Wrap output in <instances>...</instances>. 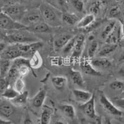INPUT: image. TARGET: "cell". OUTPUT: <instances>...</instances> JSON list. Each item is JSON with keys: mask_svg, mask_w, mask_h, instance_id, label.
<instances>
[{"mask_svg": "<svg viewBox=\"0 0 124 124\" xmlns=\"http://www.w3.org/2000/svg\"><path fill=\"white\" fill-rule=\"evenodd\" d=\"M51 81L54 87L56 90L63 91L67 85L68 79L65 76H56L52 78Z\"/></svg>", "mask_w": 124, "mask_h": 124, "instance_id": "cell-26", "label": "cell"}, {"mask_svg": "<svg viewBox=\"0 0 124 124\" xmlns=\"http://www.w3.org/2000/svg\"><path fill=\"white\" fill-rule=\"evenodd\" d=\"M27 29L34 34L35 33L44 34V33L51 32L52 27L50 26L48 24H46L45 21H43L27 27Z\"/></svg>", "mask_w": 124, "mask_h": 124, "instance_id": "cell-19", "label": "cell"}, {"mask_svg": "<svg viewBox=\"0 0 124 124\" xmlns=\"http://www.w3.org/2000/svg\"><path fill=\"white\" fill-rule=\"evenodd\" d=\"M122 37V34L121 31V25L119 21H118L114 29L112 31V32L108 35V37L106 39L105 41L107 44L118 45Z\"/></svg>", "mask_w": 124, "mask_h": 124, "instance_id": "cell-16", "label": "cell"}, {"mask_svg": "<svg viewBox=\"0 0 124 124\" xmlns=\"http://www.w3.org/2000/svg\"><path fill=\"white\" fill-rule=\"evenodd\" d=\"M11 85L6 78H1V80H0V93L1 94H2Z\"/></svg>", "mask_w": 124, "mask_h": 124, "instance_id": "cell-39", "label": "cell"}, {"mask_svg": "<svg viewBox=\"0 0 124 124\" xmlns=\"http://www.w3.org/2000/svg\"><path fill=\"white\" fill-rule=\"evenodd\" d=\"M19 58H22V53L17 44H10L1 52V59L13 61Z\"/></svg>", "mask_w": 124, "mask_h": 124, "instance_id": "cell-9", "label": "cell"}, {"mask_svg": "<svg viewBox=\"0 0 124 124\" xmlns=\"http://www.w3.org/2000/svg\"><path fill=\"white\" fill-rule=\"evenodd\" d=\"M18 3H21V0H0L1 8Z\"/></svg>", "mask_w": 124, "mask_h": 124, "instance_id": "cell-40", "label": "cell"}, {"mask_svg": "<svg viewBox=\"0 0 124 124\" xmlns=\"http://www.w3.org/2000/svg\"><path fill=\"white\" fill-rule=\"evenodd\" d=\"M86 0H69L70 5L77 13H84L86 9Z\"/></svg>", "mask_w": 124, "mask_h": 124, "instance_id": "cell-30", "label": "cell"}, {"mask_svg": "<svg viewBox=\"0 0 124 124\" xmlns=\"http://www.w3.org/2000/svg\"><path fill=\"white\" fill-rule=\"evenodd\" d=\"M73 37L70 34H61L56 36L54 40V48L55 51L62 50L68 41Z\"/></svg>", "mask_w": 124, "mask_h": 124, "instance_id": "cell-17", "label": "cell"}, {"mask_svg": "<svg viewBox=\"0 0 124 124\" xmlns=\"http://www.w3.org/2000/svg\"><path fill=\"white\" fill-rule=\"evenodd\" d=\"M43 21L44 20L40 10L39 8H35L27 9L21 23L27 27Z\"/></svg>", "mask_w": 124, "mask_h": 124, "instance_id": "cell-6", "label": "cell"}, {"mask_svg": "<svg viewBox=\"0 0 124 124\" xmlns=\"http://www.w3.org/2000/svg\"><path fill=\"white\" fill-rule=\"evenodd\" d=\"M115 1H116L118 2V3H120V2L124 1V0H115Z\"/></svg>", "mask_w": 124, "mask_h": 124, "instance_id": "cell-50", "label": "cell"}, {"mask_svg": "<svg viewBox=\"0 0 124 124\" xmlns=\"http://www.w3.org/2000/svg\"><path fill=\"white\" fill-rule=\"evenodd\" d=\"M52 6L58 9L62 13L70 11V5L69 0H44Z\"/></svg>", "mask_w": 124, "mask_h": 124, "instance_id": "cell-23", "label": "cell"}, {"mask_svg": "<svg viewBox=\"0 0 124 124\" xmlns=\"http://www.w3.org/2000/svg\"></svg>", "mask_w": 124, "mask_h": 124, "instance_id": "cell-54", "label": "cell"}, {"mask_svg": "<svg viewBox=\"0 0 124 124\" xmlns=\"http://www.w3.org/2000/svg\"><path fill=\"white\" fill-rule=\"evenodd\" d=\"M88 1L90 2L87 7L88 13L93 14L96 17L99 16L107 6V0H93Z\"/></svg>", "mask_w": 124, "mask_h": 124, "instance_id": "cell-12", "label": "cell"}, {"mask_svg": "<svg viewBox=\"0 0 124 124\" xmlns=\"http://www.w3.org/2000/svg\"><path fill=\"white\" fill-rule=\"evenodd\" d=\"M118 63L120 64H122L124 63V48L122 52L120 53L119 57H118Z\"/></svg>", "mask_w": 124, "mask_h": 124, "instance_id": "cell-43", "label": "cell"}, {"mask_svg": "<svg viewBox=\"0 0 124 124\" xmlns=\"http://www.w3.org/2000/svg\"><path fill=\"white\" fill-rule=\"evenodd\" d=\"M12 63L11 60L1 59L0 61V76L1 78H6L11 68Z\"/></svg>", "mask_w": 124, "mask_h": 124, "instance_id": "cell-31", "label": "cell"}, {"mask_svg": "<svg viewBox=\"0 0 124 124\" xmlns=\"http://www.w3.org/2000/svg\"><path fill=\"white\" fill-rule=\"evenodd\" d=\"M44 0H21V3L24 4L27 9L39 8Z\"/></svg>", "mask_w": 124, "mask_h": 124, "instance_id": "cell-35", "label": "cell"}, {"mask_svg": "<svg viewBox=\"0 0 124 124\" xmlns=\"http://www.w3.org/2000/svg\"><path fill=\"white\" fill-rule=\"evenodd\" d=\"M117 22L118 21L116 19H109L108 23H107V24L105 25L101 34V37L103 39L106 40V39L108 37V35L112 32V31H113L117 24Z\"/></svg>", "mask_w": 124, "mask_h": 124, "instance_id": "cell-29", "label": "cell"}, {"mask_svg": "<svg viewBox=\"0 0 124 124\" xmlns=\"http://www.w3.org/2000/svg\"><path fill=\"white\" fill-rule=\"evenodd\" d=\"M58 108L62 115L70 121L75 122L76 120V112L74 106L70 104H60Z\"/></svg>", "mask_w": 124, "mask_h": 124, "instance_id": "cell-13", "label": "cell"}, {"mask_svg": "<svg viewBox=\"0 0 124 124\" xmlns=\"http://www.w3.org/2000/svg\"><path fill=\"white\" fill-rule=\"evenodd\" d=\"M76 37H77V35L73 36L68 41V42L66 44V45L64 46V48L62 49L63 53L64 54L68 55L69 54H71L72 51H73L74 48V46H75V43H76Z\"/></svg>", "mask_w": 124, "mask_h": 124, "instance_id": "cell-36", "label": "cell"}, {"mask_svg": "<svg viewBox=\"0 0 124 124\" xmlns=\"http://www.w3.org/2000/svg\"><path fill=\"white\" fill-rule=\"evenodd\" d=\"M122 13L120 8V6L117 2V3L113 4L109 6L107 9V16L109 19H116L121 17Z\"/></svg>", "mask_w": 124, "mask_h": 124, "instance_id": "cell-24", "label": "cell"}, {"mask_svg": "<svg viewBox=\"0 0 124 124\" xmlns=\"http://www.w3.org/2000/svg\"><path fill=\"white\" fill-rule=\"evenodd\" d=\"M98 48H99V44L97 41L95 40L94 39L92 40L87 48V58L89 60L95 58V55L98 52Z\"/></svg>", "mask_w": 124, "mask_h": 124, "instance_id": "cell-32", "label": "cell"}, {"mask_svg": "<svg viewBox=\"0 0 124 124\" xmlns=\"http://www.w3.org/2000/svg\"><path fill=\"white\" fill-rule=\"evenodd\" d=\"M112 101L114 102L115 105L119 108L124 109V97H119V98H115Z\"/></svg>", "mask_w": 124, "mask_h": 124, "instance_id": "cell-41", "label": "cell"}, {"mask_svg": "<svg viewBox=\"0 0 124 124\" xmlns=\"http://www.w3.org/2000/svg\"><path fill=\"white\" fill-rule=\"evenodd\" d=\"M79 66L82 72L86 75L92 76H101L102 75L100 71L97 70L92 65L90 60L88 58L81 60Z\"/></svg>", "mask_w": 124, "mask_h": 124, "instance_id": "cell-11", "label": "cell"}, {"mask_svg": "<svg viewBox=\"0 0 124 124\" xmlns=\"http://www.w3.org/2000/svg\"><path fill=\"white\" fill-rule=\"evenodd\" d=\"M0 27L3 31H6L27 29V27L21 23L16 21L1 11L0 14Z\"/></svg>", "mask_w": 124, "mask_h": 124, "instance_id": "cell-5", "label": "cell"}, {"mask_svg": "<svg viewBox=\"0 0 124 124\" xmlns=\"http://www.w3.org/2000/svg\"><path fill=\"white\" fill-rule=\"evenodd\" d=\"M118 45H119V46H120V47L124 48V36H123V37H122L121 40H120V42H119Z\"/></svg>", "mask_w": 124, "mask_h": 124, "instance_id": "cell-47", "label": "cell"}, {"mask_svg": "<svg viewBox=\"0 0 124 124\" xmlns=\"http://www.w3.org/2000/svg\"><path fill=\"white\" fill-rule=\"evenodd\" d=\"M121 25V31H122V37L124 36V19H120L118 20Z\"/></svg>", "mask_w": 124, "mask_h": 124, "instance_id": "cell-46", "label": "cell"}, {"mask_svg": "<svg viewBox=\"0 0 124 124\" xmlns=\"http://www.w3.org/2000/svg\"><path fill=\"white\" fill-rule=\"evenodd\" d=\"M118 45L117 44H107L101 46V48L98 50L97 55L99 57H106L107 55H110L113 53L117 48Z\"/></svg>", "mask_w": 124, "mask_h": 124, "instance_id": "cell-27", "label": "cell"}, {"mask_svg": "<svg viewBox=\"0 0 124 124\" xmlns=\"http://www.w3.org/2000/svg\"><path fill=\"white\" fill-rule=\"evenodd\" d=\"M51 124H68V123L64 120L57 119V120H55V121L53 122L52 123H51Z\"/></svg>", "mask_w": 124, "mask_h": 124, "instance_id": "cell-44", "label": "cell"}, {"mask_svg": "<svg viewBox=\"0 0 124 124\" xmlns=\"http://www.w3.org/2000/svg\"><path fill=\"white\" fill-rule=\"evenodd\" d=\"M106 124H112L111 122V120H110V118H106Z\"/></svg>", "mask_w": 124, "mask_h": 124, "instance_id": "cell-49", "label": "cell"}, {"mask_svg": "<svg viewBox=\"0 0 124 124\" xmlns=\"http://www.w3.org/2000/svg\"><path fill=\"white\" fill-rule=\"evenodd\" d=\"M3 31H4V32H1V40L7 44H31L40 41L39 39L35 34L29 31L27 29Z\"/></svg>", "mask_w": 124, "mask_h": 124, "instance_id": "cell-1", "label": "cell"}, {"mask_svg": "<svg viewBox=\"0 0 124 124\" xmlns=\"http://www.w3.org/2000/svg\"><path fill=\"white\" fill-rule=\"evenodd\" d=\"M95 102V94L94 93L90 100L84 104H81L79 105V108L85 117L96 122L99 116H97L96 114Z\"/></svg>", "mask_w": 124, "mask_h": 124, "instance_id": "cell-7", "label": "cell"}, {"mask_svg": "<svg viewBox=\"0 0 124 124\" xmlns=\"http://www.w3.org/2000/svg\"><path fill=\"white\" fill-rule=\"evenodd\" d=\"M13 87L19 93H21L25 91V84L23 77L17 78L13 84Z\"/></svg>", "mask_w": 124, "mask_h": 124, "instance_id": "cell-38", "label": "cell"}, {"mask_svg": "<svg viewBox=\"0 0 124 124\" xmlns=\"http://www.w3.org/2000/svg\"><path fill=\"white\" fill-rule=\"evenodd\" d=\"M70 76L74 85L80 87V89H85L86 87V83L80 71L71 69L70 71Z\"/></svg>", "mask_w": 124, "mask_h": 124, "instance_id": "cell-20", "label": "cell"}, {"mask_svg": "<svg viewBox=\"0 0 124 124\" xmlns=\"http://www.w3.org/2000/svg\"><path fill=\"white\" fill-rule=\"evenodd\" d=\"M40 117L37 120V124H51L54 109L50 106L44 105L41 108Z\"/></svg>", "mask_w": 124, "mask_h": 124, "instance_id": "cell-14", "label": "cell"}, {"mask_svg": "<svg viewBox=\"0 0 124 124\" xmlns=\"http://www.w3.org/2000/svg\"><path fill=\"white\" fill-rule=\"evenodd\" d=\"M16 112V106L10 101L7 99H1L0 102V116L1 120L9 121L10 117H11Z\"/></svg>", "mask_w": 124, "mask_h": 124, "instance_id": "cell-8", "label": "cell"}, {"mask_svg": "<svg viewBox=\"0 0 124 124\" xmlns=\"http://www.w3.org/2000/svg\"><path fill=\"white\" fill-rule=\"evenodd\" d=\"M19 94V93L14 89L13 86H10L2 94H1V96L3 99L11 101L13 99H14L16 97H17Z\"/></svg>", "mask_w": 124, "mask_h": 124, "instance_id": "cell-33", "label": "cell"}, {"mask_svg": "<svg viewBox=\"0 0 124 124\" xmlns=\"http://www.w3.org/2000/svg\"><path fill=\"white\" fill-rule=\"evenodd\" d=\"M30 65L34 70V69H38L40 68L42 65V58L38 52L34 54L29 59Z\"/></svg>", "mask_w": 124, "mask_h": 124, "instance_id": "cell-34", "label": "cell"}, {"mask_svg": "<svg viewBox=\"0 0 124 124\" xmlns=\"http://www.w3.org/2000/svg\"><path fill=\"white\" fill-rule=\"evenodd\" d=\"M118 74L122 77H124V63L121 65L120 68H119L118 70Z\"/></svg>", "mask_w": 124, "mask_h": 124, "instance_id": "cell-45", "label": "cell"}, {"mask_svg": "<svg viewBox=\"0 0 124 124\" xmlns=\"http://www.w3.org/2000/svg\"><path fill=\"white\" fill-rule=\"evenodd\" d=\"M1 12L13 19L15 20L16 21L21 23L27 11V9L24 4L18 3L1 8Z\"/></svg>", "mask_w": 124, "mask_h": 124, "instance_id": "cell-3", "label": "cell"}, {"mask_svg": "<svg viewBox=\"0 0 124 124\" xmlns=\"http://www.w3.org/2000/svg\"><path fill=\"white\" fill-rule=\"evenodd\" d=\"M79 20V16L75 12L70 11L62 14V22L66 25H76Z\"/></svg>", "mask_w": 124, "mask_h": 124, "instance_id": "cell-22", "label": "cell"}, {"mask_svg": "<svg viewBox=\"0 0 124 124\" xmlns=\"http://www.w3.org/2000/svg\"><path fill=\"white\" fill-rule=\"evenodd\" d=\"M73 94L76 101L81 104L90 100L94 93H91L83 89H75L73 90Z\"/></svg>", "mask_w": 124, "mask_h": 124, "instance_id": "cell-18", "label": "cell"}, {"mask_svg": "<svg viewBox=\"0 0 124 124\" xmlns=\"http://www.w3.org/2000/svg\"><path fill=\"white\" fill-rule=\"evenodd\" d=\"M29 97V92L27 91H24L21 93H19L17 97H16L13 100L10 101L13 104L16 106L22 107L25 106L27 102Z\"/></svg>", "mask_w": 124, "mask_h": 124, "instance_id": "cell-28", "label": "cell"}, {"mask_svg": "<svg viewBox=\"0 0 124 124\" xmlns=\"http://www.w3.org/2000/svg\"><path fill=\"white\" fill-rule=\"evenodd\" d=\"M99 102L103 110L107 114L118 118H122L124 116V113L117 107L112 101L108 99L102 92L99 94Z\"/></svg>", "mask_w": 124, "mask_h": 124, "instance_id": "cell-4", "label": "cell"}, {"mask_svg": "<svg viewBox=\"0 0 124 124\" xmlns=\"http://www.w3.org/2000/svg\"><path fill=\"white\" fill-rule=\"evenodd\" d=\"M23 124H34V121H33V120L31 118L28 111H26V112H25Z\"/></svg>", "mask_w": 124, "mask_h": 124, "instance_id": "cell-42", "label": "cell"}, {"mask_svg": "<svg viewBox=\"0 0 124 124\" xmlns=\"http://www.w3.org/2000/svg\"><path fill=\"white\" fill-rule=\"evenodd\" d=\"M85 43H86V39L85 35L83 34L77 35L75 46L71 54V58L73 60L77 61L80 59L85 49Z\"/></svg>", "mask_w": 124, "mask_h": 124, "instance_id": "cell-10", "label": "cell"}, {"mask_svg": "<svg viewBox=\"0 0 124 124\" xmlns=\"http://www.w3.org/2000/svg\"><path fill=\"white\" fill-rule=\"evenodd\" d=\"M14 124H15V123H14Z\"/></svg>", "mask_w": 124, "mask_h": 124, "instance_id": "cell-53", "label": "cell"}, {"mask_svg": "<svg viewBox=\"0 0 124 124\" xmlns=\"http://www.w3.org/2000/svg\"><path fill=\"white\" fill-rule=\"evenodd\" d=\"M46 97V90L45 87H42L35 96L31 99V104L37 109L42 108Z\"/></svg>", "mask_w": 124, "mask_h": 124, "instance_id": "cell-15", "label": "cell"}, {"mask_svg": "<svg viewBox=\"0 0 124 124\" xmlns=\"http://www.w3.org/2000/svg\"><path fill=\"white\" fill-rule=\"evenodd\" d=\"M121 95H122V96H123V97H124V91H123V92H122V93H121Z\"/></svg>", "mask_w": 124, "mask_h": 124, "instance_id": "cell-51", "label": "cell"}, {"mask_svg": "<svg viewBox=\"0 0 124 124\" xmlns=\"http://www.w3.org/2000/svg\"><path fill=\"white\" fill-rule=\"evenodd\" d=\"M87 1H93V0H87Z\"/></svg>", "mask_w": 124, "mask_h": 124, "instance_id": "cell-52", "label": "cell"}, {"mask_svg": "<svg viewBox=\"0 0 124 124\" xmlns=\"http://www.w3.org/2000/svg\"><path fill=\"white\" fill-rule=\"evenodd\" d=\"M96 21V16L93 14L87 13L80 19L79 21L76 25V27L79 29H85L89 27Z\"/></svg>", "mask_w": 124, "mask_h": 124, "instance_id": "cell-25", "label": "cell"}, {"mask_svg": "<svg viewBox=\"0 0 124 124\" xmlns=\"http://www.w3.org/2000/svg\"><path fill=\"white\" fill-rule=\"evenodd\" d=\"M92 65L97 70H104L111 66V62L106 57H96L90 60Z\"/></svg>", "mask_w": 124, "mask_h": 124, "instance_id": "cell-21", "label": "cell"}, {"mask_svg": "<svg viewBox=\"0 0 124 124\" xmlns=\"http://www.w3.org/2000/svg\"><path fill=\"white\" fill-rule=\"evenodd\" d=\"M109 87L112 90L122 93L124 90V81L116 80L113 81L109 85Z\"/></svg>", "mask_w": 124, "mask_h": 124, "instance_id": "cell-37", "label": "cell"}, {"mask_svg": "<svg viewBox=\"0 0 124 124\" xmlns=\"http://www.w3.org/2000/svg\"><path fill=\"white\" fill-rule=\"evenodd\" d=\"M95 124H102V117L101 116H99V118H97V121H96Z\"/></svg>", "mask_w": 124, "mask_h": 124, "instance_id": "cell-48", "label": "cell"}, {"mask_svg": "<svg viewBox=\"0 0 124 124\" xmlns=\"http://www.w3.org/2000/svg\"><path fill=\"white\" fill-rule=\"evenodd\" d=\"M44 21L52 27H60L62 22V14L60 10L46 1H43L39 7Z\"/></svg>", "mask_w": 124, "mask_h": 124, "instance_id": "cell-2", "label": "cell"}]
</instances>
